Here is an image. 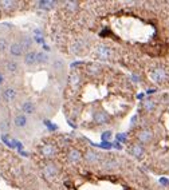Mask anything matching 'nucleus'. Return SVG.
I'll return each instance as SVG.
<instances>
[{"label": "nucleus", "instance_id": "10", "mask_svg": "<svg viewBox=\"0 0 169 190\" xmlns=\"http://www.w3.org/2000/svg\"><path fill=\"white\" fill-rule=\"evenodd\" d=\"M21 110H23V112H24V115H31V114H34L35 112V110H36V106H35V103L34 102H31V101H26L23 104H21Z\"/></svg>", "mask_w": 169, "mask_h": 190}, {"label": "nucleus", "instance_id": "20", "mask_svg": "<svg viewBox=\"0 0 169 190\" xmlns=\"http://www.w3.org/2000/svg\"><path fill=\"white\" fill-rule=\"evenodd\" d=\"M117 166L118 163L114 159H106L103 162V169H106V170H114V169H117Z\"/></svg>", "mask_w": 169, "mask_h": 190}, {"label": "nucleus", "instance_id": "6", "mask_svg": "<svg viewBox=\"0 0 169 190\" xmlns=\"http://www.w3.org/2000/svg\"><path fill=\"white\" fill-rule=\"evenodd\" d=\"M40 153H42V155H43V157H46V158H52L54 155H55V153H56V149H55L54 145L46 143L44 146H42Z\"/></svg>", "mask_w": 169, "mask_h": 190}, {"label": "nucleus", "instance_id": "11", "mask_svg": "<svg viewBox=\"0 0 169 190\" xmlns=\"http://www.w3.org/2000/svg\"><path fill=\"white\" fill-rule=\"evenodd\" d=\"M67 157H69L70 162L77 163V162H79V161L82 159V153H80L79 150H77V149H71L69 151V154H67Z\"/></svg>", "mask_w": 169, "mask_h": 190}, {"label": "nucleus", "instance_id": "23", "mask_svg": "<svg viewBox=\"0 0 169 190\" xmlns=\"http://www.w3.org/2000/svg\"><path fill=\"white\" fill-rule=\"evenodd\" d=\"M142 107H144L145 111H153V110H154V102H153L152 99H148V101L144 102Z\"/></svg>", "mask_w": 169, "mask_h": 190}, {"label": "nucleus", "instance_id": "14", "mask_svg": "<svg viewBox=\"0 0 169 190\" xmlns=\"http://www.w3.org/2000/svg\"><path fill=\"white\" fill-rule=\"evenodd\" d=\"M19 43H20V45L23 47V50L30 51V48H31L32 44H34V37H32V36H28V35H26V36L21 37V40H20Z\"/></svg>", "mask_w": 169, "mask_h": 190}, {"label": "nucleus", "instance_id": "15", "mask_svg": "<svg viewBox=\"0 0 169 190\" xmlns=\"http://www.w3.org/2000/svg\"><path fill=\"white\" fill-rule=\"evenodd\" d=\"M56 173H58V170H56V167L54 165H47L43 167V174H44L46 178H54L56 175Z\"/></svg>", "mask_w": 169, "mask_h": 190}, {"label": "nucleus", "instance_id": "5", "mask_svg": "<svg viewBox=\"0 0 169 190\" xmlns=\"http://www.w3.org/2000/svg\"><path fill=\"white\" fill-rule=\"evenodd\" d=\"M23 62L27 67H32V66H35V64H38L36 63V52H35V51H31V50L27 51V52L24 54Z\"/></svg>", "mask_w": 169, "mask_h": 190}, {"label": "nucleus", "instance_id": "4", "mask_svg": "<svg viewBox=\"0 0 169 190\" xmlns=\"http://www.w3.org/2000/svg\"><path fill=\"white\" fill-rule=\"evenodd\" d=\"M8 51H10V55L13 56V58H20V56H23V54H24L23 47L20 45V43H19V42L11 43Z\"/></svg>", "mask_w": 169, "mask_h": 190}, {"label": "nucleus", "instance_id": "8", "mask_svg": "<svg viewBox=\"0 0 169 190\" xmlns=\"http://www.w3.org/2000/svg\"><path fill=\"white\" fill-rule=\"evenodd\" d=\"M94 123L95 125H105V123H107V120H109V117H107V114L105 111H102V110H99V111H97L95 114H94Z\"/></svg>", "mask_w": 169, "mask_h": 190}, {"label": "nucleus", "instance_id": "31", "mask_svg": "<svg viewBox=\"0 0 169 190\" xmlns=\"http://www.w3.org/2000/svg\"><path fill=\"white\" fill-rule=\"evenodd\" d=\"M117 139L121 142H125V135H122V134H117Z\"/></svg>", "mask_w": 169, "mask_h": 190}, {"label": "nucleus", "instance_id": "33", "mask_svg": "<svg viewBox=\"0 0 169 190\" xmlns=\"http://www.w3.org/2000/svg\"><path fill=\"white\" fill-rule=\"evenodd\" d=\"M1 83H3V75L0 74V86H1Z\"/></svg>", "mask_w": 169, "mask_h": 190}, {"label": "nucleus", "instance_id": "28", "mask_svg": "<svg viewBox=\"0 0 169 190\" xmlns=\"http://www.w3.org/2000/svg\"><path fill=\"white\" fill-rule=\"evenodd\" d=\"M0 128H1V130H8V128H10V126H8L7 120H3V122L0 123Z\"/></svg>", "mask_w": 169, "mask_h": 190}, {"label": "nucleus", "instance_id": "3", "mask_svg": "<svg viewBox=\"0 0 169 190\" xmlns=\"http://www.w3.org/2000/svg\"><path fill=\"white\" fill-rule=\"evenodd\" d=\"M95 55L99 59H109L111 56V51L106 44H98L95 47Z\"/></svg>", "mask_w": 169, "mask_h": 190}, {"label": "nucleus", "instance_id": "12", "mask_svg": "<svg viewBox=\"0 0 169 190\" xmlns=\"http://www.w3.org/2000/svg\"><path fill=\"white\" fill-rule=\"evenodd\" d=\"M152 131L150 130H142L138 133V141L141 143H149L152 141Z\"/></svg>", "mask_w": 169, "mask_h": 190}, {"label": "nucleus", "instance_id": "2", "mask_svg": "<svg viewBox=\"0 0 169 190\" xmlns=\"http://www.w3.org/2000/svg\"><path fill=\"white\" fill-rule=\"evenodd\" d=\"M16 96H18V92H16V90L13 87H5L4 90L1 91V98H3V101L7 102V103L13 102L16 99Z\"/></svg>", "mask_w": 169, "mask_h": 190}, {"label": "nucleus", "instance_id": "17", "mask_svg": "<svg viewBox=\"0 0 169 190\" xmlns=\"http://www.w3.org/2000/svg\"><path fill=\"white\" fill-rule=\"evenodd\" d=\"M48 62H50V56L46 52H43V51L36 52V63L38 64H47Z\"/></svg>", "mask_w": 169, "mask_h": 190}, {"label": "nucleus", "instance_id": "25", "mask_svg": "<svg viewBox=\"0 0 169 190\" xmlns=\"http://www.w3.org/2000/svg\"><path fill=\"white\" fill-rule=\"evenodd\" d=\"M78 5L79 3L78 1H66V8L70 11V12H74V11L78 10Z\"/></svg>", "mask_w": 169, "mask_h": 190}, {"label": "nucleus", "instance_id": "32", "mask_svg": "<svg viewBox=\"0 0 169 190\" xmlns=\"http://www.w3.org/2000/svg\"><path fill=\"white\" fill-rule=\"evenodd\" d=\"M133 80H134V82H138V80H139V76H137V75H133Z\"/></svg>", "mask_w": 169, "mask_h": 190}, {"label": "nucleus", "instance_id": "16", "mask_svg": "<svg viewBox=\"0 0 169 190\" xmlns=\"http://www.w3.org/2000/svg\"><path fill=\"white\" fill-rule=\"evenodd\" d=\"M144 153H145V150H144V147L141 146V145H133V146L130 147V154L133 155V157H136V158H139V157H142L144 155Z\"/></svg>", "mask_w": 169, "mask_h": 190}, {"label": "nucleus", "instance_id": "29", "mask_svg": "<svg viewBox=\"0 0 169 190\" xmlns=\"http://www.w3.org/2000/svg\"><path fill=\"white\" fill-rule=\"evenodd\" d=\"M110 136H111V133H110V131H105V133L102 134V139H103V141L105 139H109Z\"/></svg>", "mask_w": 169, "mask_h": 190}, {"label": "nucleus", "instance_id": "27", "mask_svg": "<svg viewBox=\"0 0 169 190\" xmlns=\"http://www.w3.org/2000/svg\"><path fill=\"white\" fill-rule=\"evenodd\" d=\"M87 71L90 72V74H98V72L101 71V68H99V66H97V64H91L87 68Z\"/></svg>", "mask_w": 169, "mask_h": 190}, {"label": "nucleus", "instance_id": "19", "mask_svg": "<svg viewBox=\"0 0 169 190\" xmlns=\"http://www.w3.org/2000/svg\"><path fill=\"white\" fill-rule=\"evenodd\" d=\"M56 4V1H51V0H42V1H38V7L42 8V10H51L54 5Z\"/></svg>", "mask_w": 169, "mask_h": 190}, {"label": "nucleus", "instance_id": "18", "mask_svg": "<svg viewBox=\"0 0 169 190\" xmlns=\"http://www.w3.org/2000/svg\"><path fill=\"white\" fill-rule=\"evenodd\" d=\"M85 159L89 163H95V162H98V159H99V155H98V153H95V151H87L85 154Z\"/></svg>", "mask_w": 169, "mask_h": 190}, {"label": "nucleus", "instance_id": "1", "mask_svg": "<svg viewBox=\"0 0 169 190\" xmlns=\"http://www.w3.org/2000/svg\"><path fill=\"white\" fill-rule=\"evenodd\" d=\"M166 78H168L166 71L164 68H161V67L153 68L152 71H150V79L154 83H164L166 80Z\"/></svg>", "mask_w": 169, "mask_h": 190}, {"label": "nucleus", "instance_id": "22", "mask_svg": "<svg viewBox=\"0 0 169 190\" xmlns=\"http://www.w3.org/2000/svg\"><path fill=\"white\" fill-rule=\"evenodd\" d=\"M63 68H64V63L62 60H54V63H52V70L55 72H59V71H63Z\"/></svg>", "mask_w": 169, "mask_h": 190}, {"label": "nucleus", "instance_id": "9", "mask_svg": "<svg viewBox=\"0 0 169 190\" xmlns=\"http://www.w3.org/2000/svg\"><path fill=\"white\" fill-rule=\"evenodd\" d=\"M27 117L24 114H16L15 118H13V126L18 128H23L27 126Z\"/></svg>", "mask_w": 169, "mask_h": 190}, {"label": "nucleus", "instance_id": "21", "mask_svg": "<svg viewBox=\"0 0 169 190\" xmlns=\"http://www.w3.org/2000/svg\"><path fill=\"white\" fill-rule=\"evenodd\" d=\"M82 45H83V43H82V40H77V42H74V44H72V48H71V52L72 54H79L80 51H82Z\"/></svg>", "mask_w": 169, "mask_h": 190}, {"label": "nucleus", "instance_id": "24", "mask_svg": "<svg viewBox=\"0 0 169 190\" xmlns=\"http://www.w3.org/2000/svg\"><path fill=\"white\" fill-rule=\"evenodd\" d=\"M10 48V43L5 37H0V52H4Z\"/></svg>", "mask_w": 169, "mask_h": 190}, {"label": "nucleus", "instance_id": "30", "mask_svg": "<svg viewBox=\"0 0 169 190\" xmlns=\"http://www.w3.org/2000/svg\"><path fill=\"white\" fill-rule=\"evenodd\" d=\"M160 183L164 185V186H168V185H169V181H168L166 178H160Z\"/></svg>", "mask_w": 169, "mask_h": 190}, {"label": "nucleus", "instance_id": "13", "mask_svg": "<svg viewBox=\"0 0 169 190\" xmlns=\"http://www.w3.org/2000/svg\"><path fill=\"white\" fill-rule=\"evenodd\" d=\"M0 7H1L4 11L10 12V11H13L16 7H18V3L13 1V0H3V1H0Z\"/></svg>", "mask_w": 169, "mask_h": 190}, {"label": "nucleus", "instance_id": "26", "mask_svg": "<svg viewBox=\"0 0 169 190\" xmlns=\"http://www.w3.org/2000/svg\"><path fill=\"white\" fill-rule=\"evenodd\" d=\"M69 82L71 86H77L78 83H79V75L78 74H71L69 78Z\"/></svg>", "mask_w": 169, "mask_h": 190}, {"label": "nucleus", "instance_id": "7", "mask_svg": "<svg viewBox=\"0 0 169 190\" xmlns=\"http://www.w3.org/2000/svg\"><path fill=\"white\" fill-rule=\"evenodd\" d=\"M4 68H5V71L10 72V74H16V72L20 70V66H19V63L15 59H10V60L5 62Z\"/></svg>", "mask_w": 169, "mask_h": 190}]
</instances>
